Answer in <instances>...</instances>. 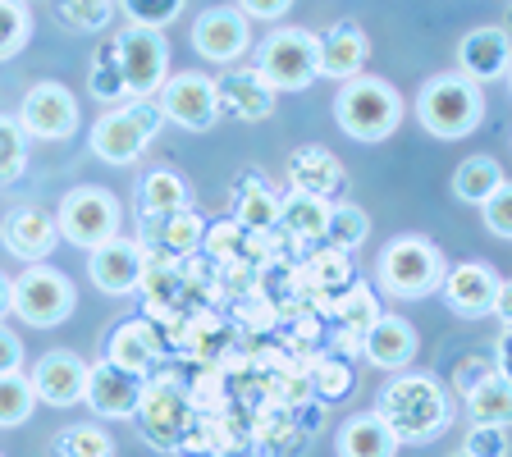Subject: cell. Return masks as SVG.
Segmentation results:
<instances>
[{"label": "cell", "mask_w": 512, "mask_h": 457, "mask_svg": "<svg viewBox=\"0 0 512 457\" xmlns=\"http://www.w3.org/2000/svg\"><path fill=\"white\" fill-rule=\"evenodd\" d=\"M375 416H380L389 435L398 444H430L435 435H444L453 421V403H448L444 384L426 371H398L394 380L380 389L375 398Z\"/></svg>", "instance_id": "6da1fadb"}, {"label": "cell", "mask_w": 512, "mask_h": 457, "mask_svg": "<svg viewBox=\"0 0 512 457\" xmlns=\"http://www.w3.org/2000/svg\"><path fill=\"white\" fill-rule=\"evenodd\" d=\"M416 119L435 138L458 142L467 133H476L480 119H485V92H480V83L462 78L458 69L453 74H435L416 92Z\"/></svg>", "instance_id": "7a4b0ae2"}, {"label": "cell", "mask_w": 512, "mask_h": 457, "mask_svg": "<svg viewBox=\"0 0 512 457\" xmlns=\"http://www.w3.org/2000/svg\"><path fill=\"white\" fill-rule=\"evenodd\" d=\"M334 119L352 142H384L403 124V96L375 74H357L334 96Z\"/></svg>", "instance_id": "3957f363"}, {"label": "cell", "mask_w": 512, "mask_h": 457, "mask_svg": "<svg viewBox=\"0 0 512 457\" xmlns=\"http://www.w3.org/2000/svg\"><path fill=\"white\" fill-rule=\"evenodd\" d=\"M444 270H448L444 252H439L430 238H416V234H403V238H394V243H384L380 261H375V279H380V288L398 302L439 293Z\"/></svg>", "instance_id": "277c9868"}, {"label": "cell", "mask_w": 512, "mask_h": 457, "mask_svg": "<svg viewBox=\"0 0 512 457\" xmlns=\"http://www.w3.org/2000/svg\"><path fill=\"white\" fill-rule=\"evenodd\" d=\"M160 110L156 101H124V106H110L106 115L92 124V156L106 160V165H133L142 151L151 147V138L160 133Z\"/></svg>", "instance_id": "5b68a950"}, {"label": "cell", "mask_w": 512, "mask_h": 457, "mask_svg": "<svg viewBox=\"0 0 512 457\" xmlns=\"http://www.w3.org/2000/svg\"><path fill=\"white\" fill-rule=\"evenodd\" d=\"M74 307V284L51 266H28L19 279H10V311L32 330H55V325L74 316Z\"/></svg>", "instance_id": "8992f818"}, {"label": "cell", "mask_w": 512, "mask_h": 457, "mask_svg": "<svg viewBox=\"0 0 512 457\" xmlns=\"http://www.w3.org/2000/svg\"><path fill=\"white\" fill-rule=\"evenodd\" d=\"M256 74L275 92H302L316 83V32L311 28H275L256 46Z\"/></svg>", "instance_id": "52a82bcc"}, {"label": "cell", "mask_w": 512, "mask_h": 457, "mask_svg": "<svg viewBox=\"0 0 512 457\" xmlns=\"http://www.w3.org/2000/svg\"><path fill=\"white\" fill-rule=\"evenodd\" d=\"M115 55L119 69H124L128 101H156L160 83L170 78V42H165V32L128 23L124 32H115Z\"/></svg>", "instance_id": "ba28073f"}, {"label": "cell", "mask_w": 512, "mask_h": 457, "mask_svg": "<svg viewBox=\"0 0 512 457\" xmlns=\"http://www.w3.org/2000/svg\"><path fill=\"white\" fill-rule=\"evenodd\" d=\"M55 229H60V238H69L74 247L92 252V247H101L106 238L119 234V202L110 197L106 188H92V183H83V188H74L60 202Z\"/></svg>", "instance_id": "9c48e42d"}, {"label": "cell", "mask_w": 512, "mask_h": 457, "mask_svg": "<svg viewBox=\"0 0 512 457\" xmlns=\"http://www.w3.org/2000/svg\"><path fill=\"white\" fill-rule=\"evenodd\" d=\"M156 110L160 119L188 128V133H206V128L220 124V106H215V78L197 74V69H183L170 74L156 92Z\"/></svg>", "instance_id": "30bf717a"}, {"label": "cell", "mask_w": 512, "mask_h": 457, "mask_svg": "<svg viewBox=\"0 0 512 457\" xmlns=\"http://www.w3.org/2000/svg\"><path fill=\"white\" fill-rule=\"evenodd\" d=\"M19 128L37 142H64L78 133V101L64 83H32L19 106Z\"/></svg>", "instance_id": "8fae6325"}, {"label": "cell", "mask_w": 512, "mask_h": 457, "mask_svg": "<svg viewBox=\"0 0 512 457\" xmlns=\"http://www.w3.org/2000/svg\"><path fill=\"white\" fill-rule=\"evenodd\" d=\"M142 394H147V375L124 371V366L106 362V357L87 366L83 403L92 407L96 416H106V421H128V416L138 412Z\"/></svg>", "instance_id": "7c38bea8"}, {"label": "cell", "mask_w": 512, "mask_h": 457, "mask_svg": "<svg viewBox=\"0 0 512 457\" xmlns=\"http://www.w3.org/2000/svg\"><path fill=\"white\" fill-rule=\"evenodd\" d=\"M133 416H142V435L156 448H179V439L192 430V403H188V394H179V384H170V380H160V384L147 380V394H142Z\"/></svg>", "instance_id": "4fadbf2b"}, {"label": "cell", "mask_w": 512, "mask_h": 457, "mask_svg": "<svg viewBox=\"0 0 512 457\" xmlns=\"http://www.w3.org/2000/svg\"><path fill=\"white\" fill-rule=\"evenodd\" d=\"M192 46L211 64H238L243 51L252 46V28H247V19L234 5H211L192 23Z\"/></svg>", "instance_id": "5bb4252c"}, {"label": "cell", "mask_w": 512, "mask_h": 457, "mask_svg": "<svg viewBox=\"0 0 512 457\" xmlns=\"http://www.w3.org/2000/svg\"><path fill=\"white\" fill-rule=\"evenodd\" d=\"M142 266H147L142 243L119 238V234L87 252V275H92V284L101 288V293H110V298H128V293H138Z\"/></svg>", "instance_id": "9a60e30c"}, {"label": "cell", "mask_w": 512, "mask_h": 457, "mask_svg": "<svg viewBox=\"0 0 512 457\" xmlns=\"http://www.w3.org/2000/svg\"><path fill=\"white\" fill-rule=\"evenodd\" d=\"M499 284L503 279L494 275L485 261H458V266L444 270V284H439V293H444L448 311L462 320H480L494 311V298H499Z\"/></svg>", "instance_id": "2e32d148"}, {"label": "cell", "mask_w": 512, "mask_h": 457, "mask_svg": "<svg viewBox=\"0 0 512 457\" xmlns=\"http://www.w3.org/2000/svg\"><path fill=\"white\" fill-rule=\"evenodd\" d=\"M288 188L302 197H320V202H343L348 192V170L339 165V156L325 147H298L288 156Z\"/></svg>", "instance_id": "e0dca14e"}, {"label": "cell", "mask_w": 512, "mask_h": 457, "mask_svg": "<svg viewBox=\"0 0 512 457\" xmlns=\"http://www.w3.org/2000/svg\"><path fill=\"white\" fill-rule=\"evenodd\" d=\"M0 243H5L10 256L37 266V261H46V256L55 252V243H60L55 215H46L42 206H14V211L0 220Z\"/></svg>", "instance_id": "ac0fdd59"}, {"label": "cell", "mask_w": 512, "mask_h": 457, "mask_svg": "<svg viewBox=\"0 0 512 457\" xmlns=\"http://www.w3.org/2000/svg\"><path fill=\"white\" fill-rule=\"evenodd\" d=\"M32 394H37V403L46 407H74L83 403V389H87V362L78 357V352H46L42 362L32 366Z\"/></svg>", "instance_id": "d6986e66"}, {"label": "cell", "mask_w": 512, "mask_h": 457, "mask_svg": "<svg viewBox=\"0 0 512 457\" xmlns=\"http://www.w3.org/2000/svg\"><path fill=\"white\" fill-rule=\"evenodd\" d=\"M215 106H220V115H234L243 124H261V119L275 115L279 92L256 69H229L215 83Z\"/></svg>", "instance_id": "ffe728a7"}, {"label": "cell", "mask_w": 512, "mask_h": 457, "mask_svg": "<svg viewBox=\"0 0 512 457\" xmlns=\"http://www.w3.org/2000/svg\"><path fill=\"white\" fill-rule=\"evenodd\" d=\"M142 229H147V247H142L147 261L179 266V261H188L206 243V224L197 211H174V215H160V220H142Z\"/></svg>", "instance_id": "44dd1931"}, {"label": "cell", "mask_w": 512, "mask_h": 457, "mask_svg": "<svg viewBox=\"0 0 512 457\" xmlns=\"http://www.w3.org/2000/svg\"><path fill=\"white\" fill-rule=\"evenodd\" d=\"M366 60H371V42L357 23H334L330 32H316V74L348 83L366 69Z\"/></svg>", "instance_id": "7402d4cb"}, {"label": "cell", "mask_w": 512, "mask_h": 457, "mask_svg": "<svg viewBox=\"0 0 512 457\" xmlns=\"http://www.w3.org/2000/svg\"><path fill=\"white\" fill-rule=\"evenodd\" d=\"M512 64V46L503 28H471L458 42V74L471 78V83H494V78L508 74Z\"/></svg>", "instance_id": "603a6c76"}, {"label": "cell", "mask_w": 512, "mask_h": 457, "mask_svg": "<svg viewBox=\"0 0 512 457\" xmlns=\"http://www.w3.org/2000/svg\"><path fill=\"white\" fill-rule=\"evenodd\" d=\"M416 330H412V320L403 316H384L375 320L371 330L362 334V357L375 366V371H407L416 357Z\"/></svg>", "instance_id": "cb8c5ba5"}, {"label": "cell", "mask_w": 512, "mask_h": 457, "mask_svg": "<svg viewBox=\"0 0 512 457\" xmlns=\"http://www.w3.org/2000/svg\"><path fill=\"white\" fill-rule=\"evenodd\" d=\"M160 352H165V343H160L156 325L138 316V320H124V325H119V330L110 334V343H106V362L124 366V371L147 375L151 366L160 362Z\"/></svg>", "instance_id": "d4e9b609"}, {"label": "cell", "mask_w": 512, "mask_h": 457, "mask_svg": "<svg viewBox=\"0 0 512 457\" xmlns=\"http://www.w3.org/2000/svg\"><path fill=\"white\" fill-rule=\"evenodd\" d=\"M234 224L252 229V234H270V229H279V192L270 188L261 174H243V179H238Z\"/></svg>", "instance_id": "484cf974"}, {"label": "cell", "mask_w": 512, "mask_h": 457, "mask_svg": "<svg viewBox=\"0 0 512 457\" xmlns=\"http://www.w3.org/2000/svg\"><path fill=\"white\" fill-rule=\"evenodd\" d=\"M398 439L389 435L375 412H362V416H348L339 430V457H398Z\"/></svg>", "instance_id": "4316f807"}, {"label": "cell", "mask_w": 512, "mask_h": 457, "mask_svg": "<svg viewBox=\"0 0 512 457\" xmlns=\"http://www.w3.org/2000/svg\"><path fill=\"white\" fill-rule=\"evenodd\" d=\"M174 211H188V183L174 170H151L138 183V220H160Z\"/></svg>", "instance_id": "83f0119b"}, {"label": "cell", "mask_w": 512, "mask_h": 457, "mask_svg": "<svg viewBox=\"0 0 512 457\" xmlns=\"http://www.w3.org/2000/svg\"><path fill=\"white\" fill-rule=\"evenodd\" d=\"M467 412H471V426H508V412H512V384L503 371H490L480 384H471L467 394Z\"/></svg>", "instance_id": "f1b7e54d"}, {"label": "cell", "mask_w": 512, "mask_h": 457, "mask_svg": "<svg viewBox=\"0 0 512 457\" xmlns=\"http://www.w3.org/2000/svg\"><path fill=\"white\" fill-rule=\"evenodd\" d=\"M325 220H330V202L302 197V192L279 197V229H288V238H298V243H320V238H325Z\"/></svg>", "instance_id": "f546056e"}, {"label": "cell", "mask_w": 512, "mask_h": 457, "mask_svg": "<svg viewBox=\"0 0 512 457\" xmlns=\"http://www.w3.org/2000/svg\"><path fill=\"white\" fill-rule=\"evenodd\" d=\"M330 302H334V316H339L343 334H352V339H362L375 320H380V298H375V288L366 284V279H352Z\"/></svg>", "instance_id": "4dcf8cb0"}, {"label": "cell", "mask_w": 512, "mask_h": 457, "mask_svg": "<svg viewBox=\"0 0 512 457\" xmlns=\"http://www.w3.org/2000/svg\"><path fill=\"white\" fill-rule=\"evenodd\" d=\"M503 183H508V174H503V165L494 156H471L453 170V192H458V202H467V206H480L494 188H503Z\"/></svg>", "instance_id": "1f68e13d"}, {"label": "cell", "mask_w": 512, "mask_h": 457, "mask_svg": "<svg viewBox=\"0 0 512 457\" xmlns=\"http://www.w3.org/2000/svg\"><path fill=\"white\" fill-rule=\"evenodd\" d=\"M366 234H371V215L357 211L352 202H334L330 206V220H325V238H320V243L330 247V252L348 256L352 247L366 243Z\"/></svg>", "instance_id": "d6a6232c"}, {"label": "cell", "mask_w": 512, "mask_h": 457, "mask_svg": "<svg viewBox=\"0 0 512 457\" xmlns=\"http://www.w3.org/2000/svg\"><path fill=\"white\" fill-rule=\"evenodd\" d=\"M87 87H92V96L101 101V106H119V101L128 96V87H124V69H119V55H115V42L96 51L92 74H87Z\"/></svg>", "instance_id": "836d02e7"}, {"label": "cell", "mask_w": 512, "mask_h": 457, "mask_svg": "<svg viewBox=\"0 0 512 457\" xmlns=\"http://www.w3.org/2000/svg\"><path fill=\"white\" fill-rule=\"evenodd\" d=\"M55 457H115V439L101 426L83 421V426H69L55 435Z\"/></svg>", "instance_id": "e575fe53"}, {"label": "cell", "mask_w": 512, "mask_h": 457, "mask_svg": "<svg viewBox=\"0 0 512 457\" xmlns=\"http://www.w3.org/2000/svg\"><path fill=\"white\" fill-rule=\"evenodd\" d=\"M32 407H37V394H32L28 375H0V430H14L23 426L32 416Z\"/></svg>", "instance_id": "d590c367"}, {"label": "cell", "mask_w": 512, "mask_h": 457, "mask_svg": "<svg viewBox=\"0 0 512 457\" xmlns=\"http://www.w3.org/2000/svg\"><path fill=\"white\" fill-rule=\"evenodd\" d=\"M23 170H28V133L19 119L0 115V183H14Z\"/></svg>", "instance_id": "8d00e7d4"}, {"label": "cell", "mask_w": 512, "mask_h": 457, "mask_svg": "<svg viewBox=\"0 0 512 457\" xmlns=\"http://www.w3.org/2000/svg\"><path fill=\"white\" fill-rule=\"evenodd\" d=\"M55 10L69 28L78 32H101L110 19H115V0H55Z\"/></svg>", "instance_id": "74e56055"}, {"label": "cell", "mask_w": 512, "mask_h": 457, "mask_svg": "<svg viewBox=\"0 0 512 457\" xmlns=\"http://www.w3.org/2000/svg\"><path fill=\"white\" fill-rule=\"evenodd\" d=\"M115 5L128 14V23L165 32L183 14V5H188V0H115Z\"/></svg>", "instance_id": "f35d334b"}, {"label": "cell", "mask_w": 512, "mask_h": 457, "mask_svg": "<svg viewBox=\"0 0 512 457\" xmlns=\"http://www.w3.org/2000/svg\"><path fill=\"white\" fill-rule=\"evenodd\" d=\"M28 37H32L28 10L14 5V0H0V60H14L28 46Z\"/></svg>", "instance_id": "ab89813d"}, {"label": "cell", "mask_w": 512, "mask_h": 457, "mask_svg": "<svg viewBox=\"0 0 512 457\" xmlns=\"http://www.w3.org/2000/svg\"><path fill=\"white\" fill-rule=\"evenodd\" d=\"M480 215H485V229L494 238H512V188H494L485 202H480Z\"/></svg>", "instance_id": "60d3db41"}, {"label": "cell", "mask_w": 512, "mask_h": 457, "mask_svg": "<svg viewBox=\"0 0 512 457\" xmlns=\"http://www.w3.org/2000/svg\"><path fill=\"white\" fill-rule=\"evenodd\" d=\"M462 453H471V457H508V426H471Z\"/></svg>", "instance_id": "b9f144b4"}, {"label": "cell", "mask_w": 512, "mask_h": 457, "mask_svg": "<svg viewBox=\"0 0 512 457\" xmlns=\"http://www.w3.org/2000/svg\"><path fill=\"white\" fill-rule=\"evenodd\" d=\"M316 389L325 398H343L352 389V375H348V366H339V362H320L316 366Z\"/></svg>", "instance_id": "7bdbcfd3"}, {"label": "cell", "mask_w": 512, "mask_h": 457, "mask_svg": "<svg viewBox=\"0 0 512 457\" xmlns=\"http://www.w3.org/2000/svg\"><path fill=\"white\" fill-rule=\"evenodd\" d=\"M234 10L243 14L247 23H252V19H261V23H275V19H284V14L293 10V0H238Z\"/></svg>", "instance_id": "ee69618b"}, {"label": "cell", "mask_w": 512, "mask_h": 457, "mask_svg": "<svg viewBox=\"0 0 512 457\" xmlns=\"http://www.w3.org/2000/svg\"><path fill=\"white\" fill-rule=\"evenodd\" d=\"M23 366V343H19V334L0 320V375H14Z\"/></svg>", "instance_id": "f6af8a7d"}, {"label": "cell", "mask_w": 512, "mask_h": 457, "mask_svg": "<svg viewBox=\"0 0 512 457\" xmlns=\"http://www.w3.org/2000/svg\"><path fill=\"white\" fill-rule=\"evenodd\" d=\"M490 371H499L490 357H467V362H458V371H453V375H458V394H467L471 384H480Z\"/></svg>", "instance_id": "bcb514c9"}, {"label": "cell", "mask_w": 512, "mask_h": 457, "mask_svg": "<svg viewBox=\"0 0 512 457\" xmlns=\"http://www.w3.org/2000/svg\"><path fill=\"white\" fill-rule=\"evenodd\" d=\"M490 316H499V320H503V330L512 325V284H508V279L499 284V298H494V311H490Z\"/></svg>", "instance_id": "7dc6e473"}, {"label": "cell", "mask_w": 512, "mask_h": 457, "mask_svg": "<svg viewBox=\"0 0 512 457\" xmlns=\"http://www.w3.org/2000/svg\"><path fill=\"white\" fill-rule=\"evenodd\" d=\"M10 316V275L0 270V320Z\"/></svg>", "instance_id": "c3c4849f"}, {"label": "cell", "mask_w": 512, "mask_h": 457, "mask_svg": "<svg viewBox=\"0 0 512 457\" xmlns=\"http://www.w3.org/2000/svg\"><path fill=\"white\" fill-rule=\"evenodd\" d=\"M14 5H23V10H28V5H32V0H14Z\"/></svg>", "instance_id": "681fc988"}, {"label": "cell", "mask_w": 512, "mask_h": 457, "mask_svg": "<svg viewBox=\"0 0 512 457\" xmlns=\"http://www.w3.org/2000/svg\"><path fill=\"white\" fill-rule=\"evenodd\" d=\"M448 457H471V453H462V448H458V453H448Z\"/></svg>", "instance_id": "f907efd6"}]
</instances>
